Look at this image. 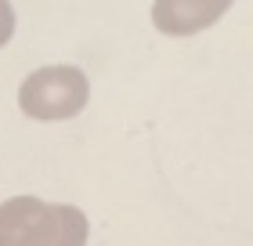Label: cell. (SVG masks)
Here are the masks:
<instances>
[{"label":"cell","mask_w":253,"mask_h":246,"mask_svg":"<svg viewBox=\"0 0 253 246\" xmlns=\"http://www.w3.org/2000/svg\"><path fill=\"white\" fill-rule=\"evenodd\" d=\"M90 225L80 206L15 196L0 203V246H87Z\"/></svg>","instance_id":"obj_1"},{"label":"cell","mask_w":253,"mask_h":246,"mask_svg":"<svg viewBox=\"0 0 253 246\" xmlns=\"http://www.w3.org/2000/svg\"><path fill=\"white\" fill-rule=\"evenodd\" d=\"M90 98V84L76 65H43L29 73L18 87V105L29 120L54 123V120H73L84 112Z\"/></svg>","instance_id":"obj_2"},{"label":"cell","mask_w":253,"mask_h":246,"mask_svg":"<svg viewBox=\"0 0 253 246\" xmlns=\"http://www.w3.org/2000/svg\"><path fill=\"white\" fill-rule=\"evenodd\" d=\"M232 0H156L152 4V26L167 37H192L210 29Z\"/></svg>","instance_id":"obj_3"},{"label":"cell","mask_w":253,"mask_h":246,"mask_svg":"<svg viewBox=\"0 0 253 246\" xmlns=\"http://www.w3.org/2000/svg\"><path fill=\"white\" fill-rule=\"evenodd\" d=\"M15 37V7L11 0H0V48H7Z\"/></svg>","instance_id":"obj_4"}]
</instances>
